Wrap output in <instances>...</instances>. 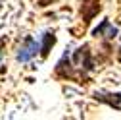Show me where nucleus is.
<instances>
[{
    "label": "nucleus",
    "mask_w": 121,
    "mask_h": 120,
    "mask_svg": "<svg viewBox=\"0 0 121 120\" xmlns=\"http://www.w3.org/2000/svg\"><path fill=\"white\" fill-rule=\"evenodd\" d=\"M73 66L79 68V72L83 74H88L94 70V60H92V52H90V47L88 45H81V47L73 52Z\"/></svg>",
    "instance_id": "nucleus-1"
},
{
    "label": "nucleus",
    "mask_w": 121,
    "mask_h": 120,
    "mask_svg": "<svg viewBox=\"0 0 121 120\" xmlns=\"http://www.w3.org/2000/svg\"><path fill=\"white\" fill-rule=\"evenodd\" d=\"M39 52H40V43H39L35 37L27 35V37L23 39V43H21V47H19L17 52H16V60L21 62V64H25V62H29V60H33Z\"/></svg>",
    "instance_id": "nucleus-2"
},
{
    "label": "nucleus",
    "mask_w": 121,
    "mask_h": 120,
    "mask_svg": "<svg viewBox=\"0 0 121 120\" xmlns=\"http://www.w3.org/2000/svg\"><path fill=\"white\" fill-rule=\"evenodd\" d=\"M54 74H56V78H60V80H73L75 78V66H73L71 58H69V49H65L62 58L58 60V64L54 68Z\"/></svg>",
    "instance_id": "nucleus-3"
},
{
    "label": "nucleus",
    "mask_w": 121,
    "mask_h": 120,
    "mask_svg": "<svg viewBox=\"0 0 121 120\" xmlns=\"http://www.w3.org/2000/svg\"><path fill=\"white\" fill-rule=\"evenodd\" d=\"M100 10H102L100 0H83V4H81V20H83V23L88 25Z\"/></svg>",
    "instance_id": "nucleus-4"
},
{
    "label": "nucleus",
    "mask_w": 121,
    "mask_h": 120,
    "mask_svg": "<svg viewBox=\"0 0 121 120\" xmlns=\"http://www.w3.org/2000/svg\"><path fill=\"white\" fill-rule=\"evenodd\" d=\"M92 35H94V37H106V39H115V37L119 35V29H117L108 18H104V20L100 21V25L92 29Z\"/></svg>",
    "instance_id": "nucleus-5"
},
{
    "label": "nucleus",
    "mask_w": 121,
    "mask_h": 120,
    "mask_svg": "<svg viewBox=\"0 0 121 120\" xmlns=\"http://www.w3.org/2000/svg\"><path fill=\"white\" fill-rule=\"evenodd\" d=\"M92 97L98 101V103H104L108 107L115 109V110H121V93H106V91H94Z\"/></svg>",
    "instance_id": "nucleus-6"
},
{
    "label": "nucleus",
    "mask_w": 121,
    "mask_h": 120,
    "mask_svg": "<svg viewBox=\"0 0 121 120\" xmlns=\"http://www.w3.org/2000/svg\"><path fill=\"white\" fill-rule=\"evenodd\" d=\"M54 45H56V33L54 31H44L42 33V43H40V56L46 58Z\"/></svg>",
    "instance_id": "nucleus-7"
},
{
    "label": "nucleus",
    "mask_w": 121,
    "mask_h": 120,
    "mask_svg": "<svg viewBox=\"0 0 121 120\" xmlns=\"http://www.w3.org/2000/svg\"><path fill=\"white\" fill-rule=\"evenodd\" d=\"M56 2V0H37V6L39 8H46L48 4H54Z\"/></svg>",
    "instance_id": "nucleus-8"
},
{
    "label": "nucleus",
    "mask_w": 121,
    "mask_h": 120,
    "mask_svg": "<svg viewBox=\"0 0 121 120\" xmlns=\"http://www.w3.org/2000/svg\"><path fill=\"white\" fill-rule=\"evenodd\" d=\"M4 43H6V39H0V62H2V58H4V52H2V47H4Z\"/></svg>",
    "instance_id": "nucleus-9"
},
{
    "label": "nucleus",
    "mask_w": 121,
    "mask_h": 120,
    "mask_svg": "<svg viewBox=\"0 0 121 120\" xmlns=\"http://www.w3.org/2000/svg\"><path fill=\"white\" fill-rule=\"evenodd\" d=\"M119 35H121V33H119ZM117 60L121 62V47H119V50H117Z\"/></svg>",
    "instance_id": "nucleus-10"
}]
</instances>
